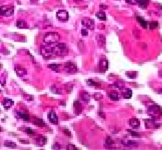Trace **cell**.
I'll use <instances>...</instances> for the list:
<instances>
[{
    "label": "cell",
    "instance_id": "27",
    "mask_svg": "<svg viewBox=\"0 0 162 150\" xmlns=\"http://www.w3.org/2000/svg\"><path fill=\"white\" fill-rule=\"evenodd\" d=\"M108 96L112 101H118L119 100V94H118V92H116V91H111V92L108 94Z\"/></svg>",
    "mask_w": 162,
    "mask_h": 150
},
{
    "label": "cell",
    "instance_id": "5",
    "mask_svg": "<svg viewBox=\"0 0 162 150\" xmlns=\"http://www.w3.org/2000/svg\"><path fill=\"white\" fill-rule=\"evenodd\" d=\"M63 70L68 74H75L77 73V66L75 65V63L72 61H67L64 63L63 65Z\"/></svg>",
    "mask_w": 162,
    "mask_h": 150
},
{
    "label": "cell",
    "instance_id": "4",
    "mask_svg": "<svg viewBox=\"0 0 162 150\" xmlns=\"http://www.w3.org/2000/svg\"><path fill=\"white\" fill-rule=\"evenodd\" d=\"M40 53L44 58H50L52 55H54V49H53V44H46L41 46L40 48Z\"/></svg>",
    "mask_w": 162,
    "mask_h": 150
},
{
    "label": "cell",
    "instance_id": "39",
    "mask_svg": "<svg viewBox=\"0 0 162 150\" xmlns=\"http://www.w3.org/2000/svg\"><path fill=\"white\" fill-rule=\"evenodd\" d=\"M114 85H115V87H117V88H120V89H122L123 86H124V84H123L122 82H115Z\"/></svg>",
    "mask_w": 162,
    "mask_h": 150
},
{
    "label": "cell",
    "instance_id": "22",
    "mask_svg": "<svg viewBox=\"0 0 162 150\" xmlns=\"http://www.w3.org/2000/svg\"><path fill=\"white\" fill-rule=\"evenodd\" d=\"M16 27L20 28V29H25V28H28V25L24 20H17L16 21Z\"/></svg>",
    "mask_w": 162,
    "mask_h": 150
},
{
    "label": "cell",
    "instance_id": "6",
    "mask_svg": "<svg viewBox=\"0 0 162 150\" xmlns=\"http://www.w3.org/2000/svg\"><path fill=\"white\" fill-rule=\"evenodd\" d=\"M13 13H14V7L11 5H2L1 8H0V14H1V16H4V17L12 16Z\"/></svg>",
    "mask_w": 162,
    "mask_h": 150
},
{
    "label": "cell",
    "instance_id": "32",
    "mask_svg": "<svg viewBox=\"0 0 162 150\" xmlns=\"http://www.w3.org/2000/svg\"><path fill=\"white\" fill-rule=\"evenodd\" d=\"M125 74H126V76L128 77V78H131V79L136 78L137 75H138V73H137L136 71H127Z\"/></svg>",
    "mask_w": 162,
    "mask_h": 150
},
{
    "label": "cell",
    "instance_id": "28",
    "mask_svg": "<svg viewBox=\"0 0 162 150\" xmlns=\"http://www.w3.org/2000/svg\"><path fill=\"white\" fill-rule=\"evenodd\" d=\"M149 0H138L137 4L139 5V7L142 8V9H146L147 6H148Z\"/></svg>",
    "mask_w": 162,
    "mask_h": 150
},
{
    "label": "cell",
    "instance_id": "19",
    "mask_svg": "<svg viewBox=\"0 0 162 150\" xmlns=\"http://www.w3.org/2000/svg\"><path fill=\"white\" fill-rule=\"evenodd\" d=\"M46 141H47V138L44 136H39L38 138L35 139V144L38 145V146H43V145L46 144Z\"/></svg>",
    "mask_w": 162,
    "mask_h": 150
},
{
    "label": "cell",
    "instance_id": "14",
    "mask_svg": "<svg viewBox=\"0 0 162 150\" xmlns=\"http://www.w3.org/2000/svg\"><path fill=\"white\" fill-rule=\"evenodd\" d=\"M120 143L125 147H137L138 146V143H137L136 141L128 140V139H122Z\"/></svg>",
    "mask_w": 162,
    "mask_h": 150
},
{
    "label": "cell",
    "instance_id": "36",
    "mask_svg": "<svg viewBox=\"0 0 162 150\" xmlns=\"http://www.w3.org/2000/svg\"><path fill=\"white\" fill-rule=\"evenodd\" d=\"M23 130L25 131L29 136H34V135H35V131L32 130V129H30V128H26V129H23Z\"/></svg>",
    "mask_w": 162,
    "mask_h": 150
},
{
    "label": "cell",
    "instance_id": "20",
    "mask_svg": "<svg viewBox=\"0 0 162 150\" xmlns=\"http://www.w3.org/2000/svg\"><path fill=\"white\" fill-rule=\"evenodd\" d=\"M48 68L53 70L54 72H60L62 68H63V66L59 65V64H48Z\"/></svg>",
    "mask_w": 162,
    "mask_h": 150
},
{
    "label": "cell",
    "instance_id": "7",
    "mask_svg": "<svg viewBox=\"0 0 162 150\" xmlns=\"http://www.w3.org/2000/svg\"><path fill=\"white\" fill-rule=\"evenodd\" d=\"M144 123H145V127H146L147 129H158L161 127V124L158 122H156L155 118L145 119Z\"/></svg>",
    "mask_w": 162,
    "mask_h": 150
},
{
    "label": "cell",
    "instance_id": "17",
    "mask_svg": "<svg viewBox=\"0 0 162 150\" xmlns=\"http://www.w3.org/2000/svg\"><path fill=\"white\" fill-rule=\"evenodd\" d=\"M128 123H129V126L132 127V128H134V129L139 128V126H140V121H139L137 118H135V117H132V118L129 119Z\"/></svg>",
    "mask_w": 162,
    "mask_h": 150
},
{
    "label": "cell",
    "instance_id": "29",
    "mask_svg": "<svg viewBox=\"0 0 162 150\" xmlns=\"http://www.w3.org/2000/svg\"><path fill=\"white\" fill-rule=\"evenodd\" d=\"M87 84L90 87H94V88H97V89L101 88V85L99 84V83L95 82L94 80H87Z\"/></svg>",
    "mask_w": 162,
    "mask_h": 150
},
{
    "label": "cell",
    "instance_id": "35",
    "mask_svg": "<svg viewBox=\"0 0 162 150\" xmlns=\"http://www.w3.org/2000/svg\"><path fill=\"white\" fill-rule=\"evenodd\" d=\"M93 97H94V99H95V100L99 101V100H101V99L103 98V95L101 94V93L96 92V93H94V94H93Z\"/></svg>",
    "mask_w": 162,
    "mask_h": 150
},
{
    "label": "cell",
    "instance_id": "3",
    "mask_svg": "<svg viewBox=\"0 0 162 150\" xmlns=\"http://www.w3.org/2000/svg\"><path fill=\"white\" fill-rule=\"evenodd\" d=\"M147 114L152 118H159L162 116V108L157 104H152L147 109Z\"/></svg>",
    "mask_w": 162,
    "mask_h": 150
},
{
    "label": "cell",
    "instance_id": "33",
    "mask_svg": "<svg viewBox=\"0 0 162 150\" xmlns=\"http://www.w3.org/2000/svg\"><path fill=\"white\" fill-rule=\"evenodd\" d=\"M4 146L9 147V148H16V144L12 142V141H5L4 142Z\"/></svg>",
    "mask_w": 162,
    "mask_h": 150
},
{
    "label": "cell",
    "instance_id": "13",
    "mask_svg": "<svg viewBox=\"0 0 162 150\" xmlns=\"http://www.w3.org/2000/svg\"><path fill=\"white\" fill-rule=\"evenodd\" d=\"M96 41H97V44H98L99 47L105 48V45H106V38H105L104 35H102V34H97Z\"/></svg>",
    "mask_w": 162,
    "mask_h": 150
},
{
    "label": "cell",
    "instance_id": "46",
    "mask_svg": "<svg viewBox=\"0 0 162 150\" xmlns=\"http://www.w3.org/2000/svg\"><path fill=\"white\" fill-rule=\"evenodd\" d=\"M158 75H159V76H160L161 78H162V70H160V71L158 72Z\"/></svg>",
    "mask_w": 162,
    "mask_h": 150
},
{
    "label": "cell",
    "instance_id": "40",
    "mask_svg": "<svg viewBox=\"0 0 162 150\" xmlns=\"http://www.w3.org/2000/svg\"><path fill=\"white\" fill-rule=\"evenodd\" d=\"M125 1H126L128 4H130V5H135V4H137L138 0H125Z\"/></svg>",
    "mask_w": 162,
    "mask_h": 150
},
{
    "label": "cell",
    "instance_id": "11",
    "mask_svg": "<svg viewBox=\"0 0 162 150\" xmlns=\"http://www.w3.org/2000/svg\"><path fill=\"white\" fill-rule=\"evenodd\" d=\"M14 70H15V73L18 75L19 77H24L27 75V70L25 69V68L23 67V66L21 65H15V67H14Z\"/></svg>",
    "mask_w": 162,
    "mask_h": 150
},
{
    "label": "cell",
    "instance_id": "21",
    "mask_svg": "<svg viewBox=\"0 0 162 150\" xmlns=\"http://www.w3.org/2000/svg\"><path fill=\"white\" fill-rule=\"evenodd\" d=\"M50 89H51V91L54 93V94H58V95L62 94V89L60 88V86H57L56 84H52Z\"/></svg>",
    "mask_w": 162,
    "mask_h": 150
},
{
    "label": "cell",
    "instance_id": "38",
    "mask_svg": "<svg viewBox=\"0 0 162 150\" xmlns=\"http://www.w3.org/2000/svg\"><path fill=\"white\" fill-rule=\"evenodd\" d=\"M62 132L64 133V135H65V136L71 137V133H70V131L67 130V129H62Z\"/></svg>",
    "mask_w": 162,
    "mask_h": 150
},
{
    "label": "cell",
    "instance_id": "18",
    "mask_svg": "<svg viewBox=\"0 0 162 150\" xmlns=\"http://www.w3.org/2000/svg\"><path fill=\"white\" fill-rule=\"evenodd\" d=\"M14 104V101L11 100V99H8V98H5L3 99V101H2V105H3V107L5 109H9L10 107H12Z\"/></svg>",
    "mask_w": 162,
    "mask_h": 150
},
{
    "label": "cell",
    "instance_id": "16",
    "mask_svg": "<svg viewBox=\"0 0 162 150\" xmlns=\"http://www.w3.org/2000/svg\"><path fill=\"white\" fill-rule=\"evenodd\" d=\"M73 108H74V114L75 115H79L82 112V105L79 101L75 100L73 103Z\"/></svg>",
    "mask_w": 162,
    "mask_h": 150
},
{
    "label": "cell",
    "instance_id": "47",
    "mask_svg": "<svg viewBox=\"0 0 162 150\" xmlns=\"http://www.w3.org/2000/svg\"><path fill=\"white\" fill-rule=\"evenodd\" d=\"M100 6H101V8H102V9H106V6L103 5V4H102V5H100Z\"/></svg>",
    "mask_w": 162,
    "mask_h": 150
},
{
    "label": "cell",
    "instance_id": "44",
    "mask_svg": "<svg viewBox=\"0 0 162 150\" xmlns=\"http://www.w3.org/2000/svg\"><path fill=\"white\" fill-rule=\"evenodd\" d=\"M61 145H58V144H54V145H52V148H53V149H60V148H61Z\"/></svg>",
    "mask_w": 162,
    "mask_h": 150
},
{
    "label": "cell",
    "instance_id": "24",
    "mask_svg": "<svg viewBox=\"0 0 162 150\" xmlns=\"http://www.w3.org/2000/svg\"><path fill=\"white\" fill-rule=\"evenodd\" d=\"M33 124L34 125H36V126H39V127H45L46 126V124H45V122H44L42 119H40V118H34V120H33Z\"/></svg>",
    "mask_w": 162,
    "mask_h": 150
},
{
    "label": "cell",
    "instance_id": "15",
    "mask_svg": "<svg viewBox=\"0 0 162 150\" xmlns=\"http://www.w3.org/2000/svg\"><path fill=\"white\" fill-rule=\"evenodd\" d=\"M79 96H80V99L83 101L84 103H86V104H88L89 101H90V95H89V93L87 92V91H80L79 92Z\"/></svg>",
    "mask_w": 162,
    "mask_h": 150
},
{
    "label": "cell",
    "instance_id": "45",
    "mask_svg": "<svg viewBox=\"0 0 162 150\" xmlns=\"http://www.w3.org/2000/svg\"><path fill=\"white\" fill-rule=\"evenodd\" d=\"M98 114H99V115H101V116H102V118H103V119H105V115L103 114L102 112H98Z\"/></svg>",
    "mask_w": 162,
    "mask_h": 150
},
{
    "label": "cell",
    "instance_id": "30",
    "mask_svg": "<svg viewBox=\"0 0 162 150\" xmlns=\"http://www.w3.org/2000/svg\"><path fill=\"white\" fill-rule=\"evenodd\" d=\"M136 19H137V21H138V23L140 24V25L142 26L143 28H147V26H148V23H147V22L145 21V20L143 19L142 17H139V16H137Z\"/></svg>",
    "mask_w": 162,
    "mask_h": 150
},
{
    "label": "cell",
    "instance_id": "42",
    "mask_svg": "<svg viewBox=\"0 0 162 150\" xmlns=\"http://www.w3.org/2000/svg\"><path fill=\"white\" fill-rule=\"evenodd\" d=\"M22 95H23L24 98L27 99V100H33V97L30 96V95H26V93H24V92H23V94H22Z\"/></svg>",
    "mask_w": 162,
    "mask_h": 150
},
{
    "label": "cell",
    "instance_id": "48",
    "mask_svg": "<svg viewBox=\"0 0 162 150\" xmlns=\"http://www.w3.org/2000/svg\"><path fill=\"white\" fill-rule=\"evenodd\" d=\"M157 92L160 93V94H162V88L161 89H158V90H157Z\"/></svg>",
    "mask_w": 162,
    "mask_h": 150
},
{
    "label": "cell",
    "instance_id": "34",
    "mask_svg": "<svg viewBox=\"0 0 162 150\" xmlns=\"http://www.w3.org/2000/svg\"><path fill=\"white\" fill-rule=\"evenodd\" d=\"M148 27H149V29H151V30L155 29V28L158 27V22H155V21L149 22V23H148Z\"/></svg>",
    "mask_w": 162,
    "mask_h": 150
},
{
    "label": "cell",
    "instance_id": "41",
    "mask_svg": "<svg viewBox=\"0 0 162 150\" xmlns=\"http://www.w3.org/2000/svg\"><path fill=\"white\" fill-rule=\"evenodd\" d=\"M66 149H68V150H76L77 148H76V146H74L73 144H68L67 146H66Z\"/></svg>",
    "mask_w": 162,
    "mask_h": 150
},
{
    "label": "cell",
    "instance_id": "23",
    "mask_svg": "<svg viewBox=\"0 0 162 150\" xmlns=\"http://www.w3.org/2000/svg\"><path fill=\"white\" fill-rule=\"evenodd\" d=\"M123 97L125 99H130L132 97V90L128 88H124L123 89Z\"/></svg>",
    "mask_w": 162,
    "mask_h": 150
},
{
    "label": "cell",
    "instance_id": "8",
    "mask_svg": "<svg viewBox=\"0 0 162 150\" xmlns=\"http://www.w3.org/2000/svg\"><path fill=\"white\" fill-rule=\"evenodd\" d=\"M81 23H82V25L84 26V27L88 28V29H90V30H94L95 22H94V20L91 19V18L84 17L82 20H81Z\"/></svg>",
    "mask_w": 162,
    "mask_h": 150
},
{
    "label": "cell",
    "instance_id": "2",
    "mask_svg": "<svg viewBox=\"0 0 162 150\" xmlns=\"http://www.w3.org/2000/svg\"><path fill=\"white\" fill-rule=\"evenodd\" d=\"M60 40V34L57 32H46L43 36V41L46 44H55Z\"/></svg>",
    "mask_w": 162,
    "mask_h": 150
},
{
    "label": "cell",
    "instance_id": "31",
    "mask_svg": "<svg viewBox=\"0 0 162 150\" xmlns=\"http://www.w3.org/2000/svg\"><path fill=\"white\" fill-rule=\"evenodd\" d=\"M95 15H96V17L98 18L99 20H102V21H105V20H106V14H105L103 11L97 12V13L95 14Z\"/></svg>",
    "mask_w": 162,
    "mask_h": 150
},
{
    "label": "cell",
    "instance_id": "1",
    "mask_svg": "<svg viewBox=\"0 0 162 150\" xmlns=\"http://www.w3.org/2000/svg\"><path fill=\"white\" fill-rule=\"evenodd\" d=\"M53 49H54V54L58 57H63L66 56L68 54V46L65 43H55L53 45Z\"/></svg>",
    "mask_w": 162,
    "mask_h": 150
},
{
    "label": "cell",
    "instance_id": "10",
    "mask_svg": "<svg viewBox=\"0 0 162 150\" xmlns=\"http://www.w3.org/2000/svg\"><path fill=\"white\" fill-rule=\"evenodd\" d=\"M107 69H108V60L104 56H102L99 60V71L104 73Z\"/></svg>",
    "mask_w": 162,
    "mask_h": 150
},
{
    "label": "cell",
    "instance_id": "12",
    "mask_svg": "<svg viewBox=\"0 0 162 150\" xmlns=\"http://www.w3.org/2000/svg\"><path fill=\"white\" fill-rule=\"evenodd\" d=\"M47 118H48V120H49V122L52 123V124H54V125L58 124V117H57V115H56V113L54 112V111H50V112H48Z\"/></svg>",
    "mask_w": 162,
    "mask_h": 150
},
{
    "label": "cell",
    "instance_id": "9",
    "mask_svg": "<svg viewBox=\"0 0 162 150\" xmlns=\"http://www.w3.org/2000/svg\"><path fill=\"white\" fill-rule=\"evenodd\" d=\"M56 18L61 22H66L69 19V14L66 10H59L56 13Z\"/></svg>",
    "mask_w": 162,
    "mask_h": 150
},
{
    "label": "cell",
    "instance_id": "43",
    "mask_svg": "<svg viewBox=\"0 0 162 150\" xmlns=\"http://www.w3.org/2000/svg\"><path fill=\"white\" fill-rule=\"evenodd\" d=\"M81 34H82L83 36H87L88 35V32H87V30L85 29V28H83V29L81 30Z\"/></svg>",
    "mask_w": 162,
    "mask_h": 150
},
{
    "label": "cell",
    "instance_id": "25",
    "mask_svg": "<svg viewBox=\"0 0 162 150\" xmlns=\"http://www.w3.org/2000/svg\"><path fill=\"white\" fill-rule=\"evenodd\" d=\"M16 116L18 117L19 119H22V120H24V121H29V115L27 114V113H23V112H20V113H18V112H16Z\"/></svg>",
    "mask_w": 162,
    "mask_h": 150
},
{
    "label": "cell",
    "instance_id": "26",
    "mask_svg": "<svg viewBox=\"0 0 162 150\" xmlns=\"http://www.w3.org/2000/svg\"><path fill=\"white\" fill-rule=\"evenodd\" d=\"M114 143H115V141L113 140L110 136H107L106 138H105V147H106V148L107 147H108V148H111Z\"/></svg>",
    "mask_w": 162,
    "mask_h": 150
},
{
    "label": "cell",
    "instance_id": "37",
    "mask_svg": "<svg viewBox=\"0 0 162 150\" xmlns=\"http://www.w3.org/2000/svg\"><path fill=\"white\" fill-rule=\"evenodd\" d=\"M127 132H128L129 134L131 135V136H135V137H140V135H139L138 133L134 132V131H131V130H127Z\"/></svg>",
    "mask_w": 162,
    "mask_h": 150
}]
</instances>
